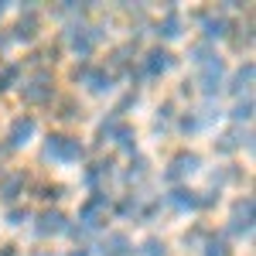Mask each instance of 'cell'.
I'll list each match as a JSON object with an SVG mask.
<instances>
[{
    "mask_svg": "<svg viewBox=\"0 0 256 256\" xmlns=\"http://www.w3.org/2000/svg\"><path fill=\"white\" fill-rule=\"evenodd\" d=\"M110 205V198H106V192H92V198L89 202H82V208H79V222H82V229H96L99 226V216H102V208Z\"/></svg>",
    "mask_w": 256,
    "mask_h": 256,
    "instance_id": "7",
    "label": "cell"
},
{
    "mask_svg": "<svg viewBox=\"0 0 256 256\" xmlns=\"http://www.w3.org/2000/svg\"><path fill=\"white\" fill-rule=\"evenodd\" d=\"M28 218H31L28 208H10V212H7V222H10V226H24Z\"/></svg>",
    "mask_w": 256,
    "mask_h": 256,
    "instance_id": "30",
    "label": "cell"
},
{
    "mask_svg": "<svg viewBox=\"0 0 256 256\" xmlns=\"http://www.w3.org/2000/svg\"><path fill=\"white\" fill-rule=\"evenodd\" d=\"M24 181H28V178H24V171L7 174L4 181H0V198H7V202H10V198H18L20 192H24Z\"/></svg>",
    "mask_w": 256,
    "mask_h": 256,
    "instance_id": "16",
    "label": "cell"
},
{
    "mask_svg": "<svg viewBox=\"0 0 256 256\" xmlns=\"http://www.w3.org/2000/svg\"><path fill=\"white\" fill-rule=\"evenodd\" d=\"M171 65H174V55H171L168 48H150V52L144 55V76H147V79H160Z\"/></svg>",
    "mask_w": 256,
    "mask_h": 256,
    "instance_id": "8",
    "label": "cell"
},
{
    "mask_svg": "<svg viewBox=\"0 0 256 256\" xmlns=\"http://www.w3.org/2000/svg\"><path fill=\"white\" fill-rule=\"evenodd\" d=\"M144 174H147V160H144V158L130 160V171H126V181H140Z\"/></svg>",
    "mask_w": 256,
    "mask_h": 256,
    "instance_id": "28",
    "label": "cell"
},
{
    "mask_svg": "<svg viewBox=\"0 0 256 256\" xmlns=\"http://www.w3.org/2000/svg\"><path fill=\"white\" fill-rule=\"evenodd\" d=\"M4 10H7V4H0V18H4Z\"/></svg>",
    "mask_w": 256,
    "mask_h": 256,
    "instance_id": "35",
    "label": "cell"
},
{
    "mask_svg": "<svg viewBox=\"0 0 256 256\" xmlns=\"http://www.w3.org/2000/svg\"><path fill=\"white\" fill-rule=\"evenodd\" d=\"M4 44H7V38H4V34H0V48H4Z\"/></svg>",
    "mask_w": 256,
    "mask_h": 256,
    "instance_id": "36",
    "label": "cell"
},
{
    "mask_svg": "<svg viewBox=\"0 0 256 256\" xmlns=\"http://www.w3.org/2000/svg\"><path fill=\"white\" fill-rule=\"evenodd\" d=\"M126 150V154H134L137 150V134H134V126H126V123H120V130H116V137H113Z\"/></svg>",
    "mask_w": 256,
    "mask_h": 256,
    "instance_id": "20",
    "label": "cell"
},
{
    "mask_svg": "<svg viewBox=\"0 0 256 256\" xmlns=\"http://www.w3.org/2000/svg\"><path fill=\"white\" fill-rule=\"evenodd\" d=\"M232 31V20L226 14H202V34H205V44L216 38H226Z\"/></svg>",
    "mask_w": 256,
    "mask_h": 256,
    "instance_id": "10",
    "label": "cell"
},
{
    "mask_svg": "<svg viewBox=\"0 0 256 256\" xmlns=\"http://www.w3.org/2000/svg\"><path fill=\"white\" fill-rule=\"evenodd\" d=\"M18 76H20V65H4V68H0V92H7V89L18 82Z\"/></svg>",
    "mask_w": 256,
    "mask_h": 256,
    "instance_id": "24",
    "label": "cell"
},
{
    "mask_svg": "<svg viewBox=\"0 0 256 256\" xmlns=\"http://www.w3.org/2000/svg\"><path fill=\"white\" fill-rule=\"evenodd\" d=\"M198 126H202V120H198L195 113H188V116H181V120H178V130H181V134H195Z\"/></svg>",
    "mask_w": 256,
    "mask_h": 256,
    "instance_id": "29",
    "label": "cell"
},
{
    "mask_svg": "<svg viewBox=\"0 0 256 256\" xmlns=\"http://www.w3.org/2000/svg\"><path fill=\"white\" fill-rule=\"evenodd\" d=\"M68 229V218L62 216L58 208H48V212H41L38 216V226H34V232H38L41 239H48V236H62Z\"/></svg>",
    "mask_w": 256,
    "mask_h": 256,
    "instance_id": "9",
    "label": "cell"
},
{
    "mask_svg": "<svg viewBox=\"0 0 256 256\" xmlns=\"http://www.w3.org/2000/svg\"><path fill=\"white\" fill-rule=\"evenodd\" d=\"M34 256H48V253H34Z\"/></svg>",
    "mask_w": 256,
    "mask_h": 256,
    "instance_id": "37",
    "label": "cell"
},
{
    "mask_svg": "<svg viewBox=\"0 0 256 256\" xmlns=\"http://www.w3.org/2000/svg\"><path fill=\"white\" fill-rule=\"evenodd\" d=\"M116 130H120V116H110V120L99 123V137H102V140H113V137H116Z\"/></svg>",
    "mask_w": 256,
    "mask_h": 256,
    "instance_id": "26",
    "label": "cell"
},
{
    "mask_svg": "<svg viewBox=\"0 0 256 256\" xmlns=\"http://www.w3.org/2000/svg\"><path fill=\"white\" fill-rule=\"evenodd\" d=\"M229 232L232 236H250L253 232V198H239L232 205V216H229Z\"/></svg>",
    "mask_w": 256,
    "mask_h": 256,
    "instance_id": "5",
    "label": "cell"
},
{
    "mask_svg": "<svg viewBox=\"0 0 256 256\" xmlns=\"http://www.w3.org/2000/svg\"><path fill=\"white\" fill-rule=\"evenodd\" d=\"M82 82H86L96 96H102V92L113 89V72H106V68H89V76H86Z\"/></svg>",
    "mask_w": 256,
    "mask_h": 256,
    "instance_id": "14",
    "label": "cell"
},
{
    "mask_svg": "<svg viewBox=\"0 0 256 256\" xmlns=\"http://www.w3.org/2000/svg\"><path fill=\"white\" fill-rule=\"evenodd\" d=\"M96 41H99V34L92 28H86V24H72V28H68V44H72V52H76L79 58H89V55L96 52Z\"/></svg>",
    "mask_w": 256,
    "mask_h": 256,
    "instance_id": "6",
    "label": "cell"
},
{
    "mask_svg": "<svg viewBox=\"0 0 256 256\" xmlns=\"http://www.w3.org/2000/svg\"><path fill=\"white\" fill-rule=\"evenodd\" d=\"M44 158L58 160V164H76L86 158V147L79 144V137H68V134H52L44 140Z\"/></svg>",
    "mask_w": 256,
    "mask_h": 256,
    "instance_id": "1",
    "label": "cell"
},
{
    "mask_svg": "<svg viewBox=\"0 0 256 256\" xmlns=\"http://www.w3.org/2000/svg\"><path fill=\"white\" fill-rule=\"evenodd\" d=\"M41 198H58V188L52 184V188H41Z\"/></svg>",
    "mask_w": 256,
    "mask_h": 256,
    "instance_id": "33",
    "label": "cell"
},
{
    "mask_svg": "<svg viewBox=\"0 0 256 256\" xmlns=\"http://www.w3.org/2000/svg\"><path fill=\"white\" fill-rule=\"evenodd\" d=\"M253 116V99L246 96V99H239L236 102V110H232V120H236V123H242V120H250Z\"/></svg>",
    "mask_w": 256,
    "mask_h": 256,
    "instance_id": "25",
    "label": "cell"
},
{
    "mask_svg": "<svg viewBox=\"0 0 256 256\" xmlns=\"http://www.w3.org/2000/svg\"><path fill=\"white\" fill-rule=\"evenodd\" d=\"M253 86V62H246V65H239L236 76H232V92H246Z\"/></svg>",
    "mask_w": 256,
    "mask_h": 256,
    "instance_id": "19",
    "label": "cell"
},
{
    "mask_svg": "<svg viewBox=\"0 0 256 256\" xmlns=\"http://www.w3.org/2000/svg\"><path fill=\"white\" fill-rule=\"evenodd\" d=\"M65 256H89V250H68Z\"/></svg>",
    "mask_w": 256,
    "mask_h": 256,
    "instance_id": "34",
    "label": "cell"
},
{
    "mask_svg": "<svg viewBox=\"0 0 256 256\" xmlns=\"http://www.w3.org/2000/svg\"><path fill=\"white\" fill-rule=\"evenodd\" d=\"M24 102H34V106H44L55 99V86H52V76L48 72H38L31 82H24Z\"/></svg>",
    "mask_w": 256,
    "mask_h": 256,
    "instance_id": "4",
    "label": "cell"
},
{
    "mask_svg": "<svg viewBox=\"0 0 256 256\" xmlns=\"http://www.w3.org/2000/svg\"><path fill=\"white\" fill-rule=\"evenodd\" d=\"M168 202H171L174 208H202V195L192 192V188H174V192L168 195Z\"/></svg>",
    "mask_w": 256,
    "mask_h": 256,
    "instance_id": "15",
    "label": "cell"
},
{
    "mask_svg": "<svg viewBox=\"0 0 256 256\" xmlns=\"http://www.w3.org/2000/svg\"><path fill=\"white\" fill-rule=\"evenodd\" d=\"M110 174H113V160H110V158H106V160H96V164L86 171V184H89V188H96L99 181H102V178H110Z\"/></svg>",
    "mask_w": 256,
    "mask_h": 256,
    "instance_id": "17",
    "label": "cell"
},
{
    "mask_svg": "<svg viewBox=\"0 0 256 256\" xmlns=\"http://www.w3.org/2000/svg\"><path fill=\"white\" fill-rule=\"evenodd\" d=\"M198 164H202V158H198L195 150H181L174 160H171V171H168V181H178V178H188L198 171Z\"/></svg>",
    "mask_w": 256,
    "mask_h": 256,
    "instance_id": "11",
    "label": "cell"
},
{
    "mask_svg": "<svg viewBox=\"0 0 256 256\" xmlns=\"http://www.w3.org/2000/svg\"><path fill=\"white\" fill-rule=\"evenodd\" d=\"M137 205H140V202L130 195L126 202H120V216H134V212H137Z\"/></svg>",
    "mask_w": 256,
    "mask_h": 256,
    "instance_id": "31",
    "label": "cell"
},
{
    "mask_svg": "<svg viewBox=\"0 0 256 256\" xmlns=\"http://www.w3.org/2000/svg\"><path fill=\"white\" fill-rule=\"evenodd\" d=\"M144 256H168V242L164 239H158V236H150V239H144Z\"/></svg>",
    "mask_w": 256,
    "mask_h": 256,
    "instance_id": "23",
    "label": "cell"
},
{
    "mask_svg": "<svg viewBox=\"0 0 256 256\" xmlns=\"http://www.w3.org/2000/svg\"><path fill=\"white\" fill-rule=\"evenodd\" d=\"M242 144H250V134H242V130H232V134H226V137H218V150H236Z\"/></svg>",
    "mask_w": 256,
    "mask_h": 256,
    "instance_id": "21",
    "label": "cell"
},
{
    "mask_svg": "<svg viewBox=\"0 0 256 256\" xmlns=\"http://www.w3.org/2000/svg\"><path fill=\"white\" fill-rule=\"evenodd\" d=\"M158 34L160 38H178L181 34V14H164V20H158Z\"/></svg>",
    "mask_w": 256,
    "mask_h": 256,
    "instance_id": "18",
    "label": "cell"
},
{
    "mask_svg": "<svg viewBox=\"0 0 256 256\" xmlns=\"http://www.w3.org/2000/svg\"><path fill=\"white\" fill-rule=\"evenodd\" d=\"M222 79H226V65H222V58L218 55H212L208 62H202L198 65V86H202V92H218L222 89Z\"/></svg>",
    "mask_w": 256,
    "mask_h": 256,
    "instance_id": "3",
    "label": "cell"
},
{
    "mask_svg": "<svg viewBox=\"0 0 256 256\" xmlns=\"http://www.w3.org/2000/svg\"><path fill=\"white\" fill-rule=\"evenodd\" d=\"M205 256H229V242L222 236H208L205 239Z\"/></svg>",
    "mask_w": 256,
    "mask_h": 256,
    "instance_id": "22",
    "label": "cell"
},
{
    "mask_svg": "<svg viewBox=\"0 0 256 256\" xmlns=\"http://www.w3.org/2000/svg\"><path fill=\"white\" fill-rule=\"evenodd\" d=\"M38 134V120L31 113H20L10 120V130H7V147H28Z\"/></svg>",
    "mask_w": 256,
    "mask_h": 256,
    "instance_id": "2",
    "label": "cell"
},
{
    "mask_svg": "<svg viewBox=\"0 0 256 256\" xmlns=\"http://www.w3.org/2000/svg\"><path fill=\"white\" fill-rule=\"evenodd\" d=\"M38 28H41V14L38 10H24L20 20L14 24V38L18 41H34L38 38Z\"/></svg>",
    "mask_w": 256,
    "mask_h": 256,
    "instance_id": "12",
    "label": "cell"
},
{
    "mask_svg": "<svg viewBox=\"0 0 256 256\" xmlns=\"http://www.w3.org/2000/svg\"><path fill=\"white\" fill-rule=\"evenodd\" d=\"M102 256H130L134 253V246H130V239L123 236V232H110V236L102 239Z\"/></svg>",
    "mask_w": 256,
    "mask_h": 256,
    "instance_id": "13",
    "label": "cell"
},
{
    "mask_svg": "<svg viewBox=\"0 0 256 256\" xmlns=\"http://www.w3.org/2000/svg\"><path fill=\"white\" fill-rule=\"evenodd\" d=\"M160 120H171V102H164V106L158 110V123H160Z\"/></svg>",
    "mask_w": 256,
    "mask_h": 256,
    "instance_id": "32",
    "label": "cell"
},
{
    "mask_svg": "<svg viewBox=\"0 0 256 256\" xmlns=\"http://www.w3.org/2000/svg\"><path fill=\"white\" fill-rule=\"evenodd\" d=\"M212 55H216V52H212V48H208L205 41H198L195 48H192V62H195V65H202V62H208Z\"/></svg>",
    "mask_w": 256,
    "mask_h": 256,
    "instance_id": "27",
    "label": "cell"
}]
</instances>
